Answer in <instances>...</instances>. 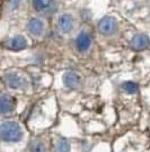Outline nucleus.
Listing matches in <instances>:
<instances>
[{"mask_svg": "<svg viewBox=\"0 0 150 152\" xmlns=\"http://www.w3.org/2000/svg\"><path fill=\"white\" fill-rule=\"evenodd\" d=\"M122 88L129 94H133V93H136L138 91V85L133 82H125Z\"/></svg>", "mask_w": 150, "mask_h": 152, "instance_id": "13", "label": "nucleus"}, {"mask_svg": "<svg viewBox=\"0 0 150 152\" xmlns=\"http://www.w3.org/2000/svg\"><path fill=\"white\" fill-rule=\"evenodd\" d=\"M5 81L7 85L12 89H20L25 84V80L17 73H7L5 75Z\"/></svg>", "mask_w": 150, "mask_h": 152, "instance_id": "4", "label": "nucleus"}, {"mask_svg": "<svg viewBox=\"0 0 150 152\" xmlns=\"http://www.w3.org/2000/svg\"><path fill=\"white\" fill-rule=\"evenodd\" d=\"M59 27L63 33H69L71 32L74 27V18L69 14H63L59 18Z\"/></svg>", "mask_w": 150, "mask_h": 152, "instance_id": "8", "label": "nucleus"}, {"mask_svg": "<svg viewBox=\"0 0 150 152\" xmlns=\"http://www.w3.org/2000/svg\"><path fill=\"white\" fill-rule=\"evenodd\" d=\"M149 38L146 34H142V33H139L137 35H134L131 40V47L133 50H144L149 47Z\"/></svg>", "mask_w": 150, "mask_h": 152, "instance_id": "3", "label": "nucleus"}, {"mask_svg": "<svg viewBox=\"0 0 150 152\" xmlns=\"http://www.w3.org/2000/svg\"><path fill=\"white\" fill-rule=\"evenodd\" d=\"M15 108V101L7 94L0 95V114H9Z\"/></svg>", "mask_w": 150, "mask_h": 152, "instance_id": "5", "label": "nucleus"}, {"mask_svg": "<svg viewBox=\"0 0 150 152\" xmlns=\"http://www.w3.org/2000/svg\"><path fill=\"white\" fill-rule=\"evenodd\" d=\"M98 31L100 34H103L105 37L112 35L118 31V23L111 16L103 17L98 23Z\"/></svg>", "mask_w": 150, "mask_h": 152, "instance_id": "2", "label": "nucleus"}, {"mask_svg": "<svg viewBox=\"0 0 150 152\" xmlns=\"http://www.w3.org/2000/svg\"><path fill=\"white\" fill-rule=\"evenodd\" d=\"M20 1L22 0H10V6H12V8L13 9L17 8L19 6V4H20Z\"/></svg>", "mask_w": 150, "mask_h": 152, "instance_id": "15", "label": "nucleus"}, {"mask_svg": "<svg viewBox=\"0 0 150 152\" xmlns=\"http://www.w3.org/2000/svg\"><path fill=\"white\" fill-rule=\"evenodd\" d=\"M63 83L69 89H76L80 83V77L75 72H68L63 76Z\"/></svg>", "mask_w": 150, "mask_h": 152, "instance_id": "7", "label": "nucleus"}, {"mask_svg": "<svg viewBox=\"0 0 150 152\" xmlns=\"http://www.w3.org/2000/svg\"><path fill=\"white\" fill-rule=\"evenodd\" d=\"M32 152H46V148L41 141H35L32 145Z\"/></svg>", "mask_w": 150, "mask_h": 152, "instance_id": "14", "label": "nucleus"}, {"mask_svg": "<svg viewBox=\"0 0 150 152\" xmlns=\"http://www.w3.org/2000/svg\"><path fill=\"white\" fill-rule=\"evenodd\" d=\"M8 47L10 50L14 51H20V50H24L26 47H27V41L24 37L22 35H17L15 38L10 39L9 43H8Z\"/></svg>", "mask_w": 150, "mask_h": 152, "instance_id": "10", "label": "nucleus"}, {"mask_svg": "<svg viewBox=\"0 0 150 152\" xmlns=\"http://www.w3.org/2000/svg\"><path fill=\"white\" fill-rule=\"evenodd\" d=\"M70 151V144L67 140L60 139L56 144V152H69Z\"/></svg>", "mask_w": 150, "mask_h": 152, "instance_id": "11", "label": "nucleus"}, {"mask_svg": "<svg viewBox=\"0 0 150 152\" xmlns=\"http://www.w3.org/2000/svg\"><path fill=\"white\" fill-rule=\"evenodd\" d=\"M51 5V0H33V6L36 10H45Z\"/></svg>", "mask_w": 150, "mask_h": 152, "instance_id": "12", "label": "nucleus"}, {"mask_svg": "<svg viewBox=\"0 0 150 152\" xmlns=\"http://www.w3.org/2000/svg\"><path fill=\"white\" fill-rule=\"evenodd\" d=\"M92 45V38L90 35L88 34L87 32H81L76 41V45H77V49L79 51H87L89 49V47Z\"/></svg>", "mask_w": 150, "mask_h": 152, "instance_id": "6", "label": "nucleus"}, {"mask_svg": "<svg viewBox=\"0 0 150 152\" xmlns=\"http://www.w3.org/2000/svg\"><path fill=\"white\" fill-rule=\"evenodd\" d=\"M28 31L31 34L35 35V37H40L42 35V33L44 31V24L41 19L38 18H32L30 22H28Z\"/></svg>", "mask_w": 150, "mask_h": 152, "instance_id": "9", "label": "nucleus"}, {"mask_svg": "<svg viewBox=\"0 0 150 152\" xmlns=\"http://www.w3.org/2000/svg\"><path fill=\"white\" fill-rule=\"evenodd\" d=\"M0 137L7 142H17L23 137V131L17 123L6 121L0 126Z\"/></svg>", "mask_w": 150, "mask_h": 152, "instance_id": "1", "label": "nucleus"}]
</instances>
